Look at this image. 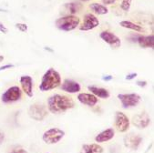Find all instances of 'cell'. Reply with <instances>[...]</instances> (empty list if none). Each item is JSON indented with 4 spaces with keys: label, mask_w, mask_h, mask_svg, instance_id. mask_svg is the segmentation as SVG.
I'll list each match as a JSON object with an SVG mask.
<instances>
[{
    "label": "cell",
    "mask_w": 154,
    "mask_h": 153,
    "mask_svg": "<svg viewBox=\"0 0 154 153\" xmlns=\"http://www.w3.org/2000/svg\"><path fill=\"white\" fill-rule=\"evenodd\" d=\"M75 107V102L72 98L60 95L54 94L48 99V110L53 114L63 113L69 109H71Z\"/></svg>",
    "instance_id": "1"
},
{
    "label": "cell",
    "mask_w": 154,
    "mask_h": 153,
    "mask_svg": "<svg viewBox=\"0 0 154 153\" xmlns=\"http://www.w3.org/2000/svg\"><path fill=\"white\" fill-rule=\"evenodd\" d=\"M61 85V77L60 74L54 69H48L41 78L39 84V89L42 92L49 91L56 87H60Z\"/></svg>",
    "instance_id": "2"
},
{
    "label": "cell",
    "mask_w": 154,
    "mask_h": 153,
    "mask_svg": "<svg viewBox=\"0 0 154 153\" xmlns=\"http://www.w3.org/2000/svg\"><path fill=\"white\" fill-rule=\"evenodd\" d=\"M80 19L76 16H64L57 18L55 21V25L57 29L61 31H72L79 26Z\"/></svg>",
    "instance_id": "3"
},
{
    "label": "cell",
    "mask_w": 154,
    "mask_h": 153,
    "mask_svg": "<svg viewBox=\"0 0 154 153\" xmlns=\"http://www.w3.org/2000/svg\"><path fill=\"white\" fill-rule=\"evenodd\" d=\"M65 136V131L57 129V128H52L48 130L47 131L44 132L42 136V139L46 144L52 145V144H57Z\"/></svg>",
    "instance_id": "4"
},
{
    "label": "cell",
    "mask_w": 154,
    "mask_h": 153,
    "mask_svg": "<svg viewBox=\"0 0 154 153\" xmlns=\"http://www.w3.org/2000/svg\"><path fill=\"white\" fill-rule=\"evenodd\" d=\"M22 97V91L18 86H13L8 88L5 92L2 94L1 100L3 103L8 104L12 102H16L20 100Z\"/></svg>",
    "instance_id": "5"
},
{
    "label": "cell",
    "mask_w": 154,
    "mask_h": 153,
    "mask_svg": "<svg viewBox=\"0 0 154 153\" xmlns=\"http://www.w3.org/2000/svg\"><path fill=\"white\" fill-rule=\"evenodd\" d=\"M118 99L121 102L123 109L133 108L139 105L141 100V98L139 94L130 93V94H119Z\"/></svg>",
    "instance_id": "6"
},
{
    "label": "cell",
    "mask_w": 154,
    "mask_h": 153,
    "mask_svg": "<svg viewBox=\"0 0 154 153\" xmlns=\"http://www.w3.org/2000/svg\"><path fill=\"white\" fill-rule=\"evenodd\" d=\"M28 115L36 121H41L48 116V109L43 104L35 103L29 107Z\"/></svg>",
    "instance_id": "7"
},
{
    "label": "cell",
    "mask_w": 154,
    "mask_h": 153,
    "mask_svg": "<svg viewBox=\"0 0 154 153\" xmlns=\"http://www.w3.org/2000/svg\"><path fill=\"white\" fill-rule=\"evenodd\" d=\"M115 128L119 132H126L130 128L129 118L120 111H117L115 114Z\"/></svg>",
    "instance_id": "8"
},
{
    "label": "cell",
    "mask_w": 154,
    "mask_h": 153,
    "mask_svg": "<svg viewBox=\"0 0 154 153\" xmlns=\"http://www.w3.org/2000/svg\"><path fill=\"white\" fill-rule=\"evenodd\" d=\"M99 25L100 21L97 18V17L91 13H88L84 16V19L81 26H79V29L81 31H88V30L94 29Z\"/></svg>",
    "instance_id": "9"
},
{
    "label": "cell",
    "mask_w": 154,
    "mask_h": 153,
    "mask_svg": "<svg viewBox=\"0 0 154 153\" xmlns=\"http://www.w3.org/2000/svg\"><path fill=\"white\" fill-rule=\"evenodd\" d=\"M100 37L104 42H106L108 45H109V47L111 48H119L121 46L120 38L109 31H102L100 34Z\"/></svg>",
    "instance_id": "10"
},
{
    "label": "cell",
    "mask_w": 154,
    "mask_h": 153,
    "mask_svg": "<svg viewBox=\"0 0 154 153\" xmlns=\"http://www.w3.org/2000/svg\"><path fill=\"white\" fill-rule=\"evenodd\" d=\"M20 85L22 87L23 92L29 98H32L34 95L33 91V78L28 76L25 75L20 78Z\"/></svg>",
    "instance_id": "11"
},
{
    "label": "cell",
    "mask_w": 154,
    "mask_h": 153,
    "mask_svg": "<svg viewBox=\"0 0 154 153\" xmlns=\"http://www.w3.org/2000/svg\"><path fill=\"white\" fill-rule=\"evenodd\" d=\"M131 121H132V124L138 129H145L150 123V118L148 115V113L144 111V112L135 115L132 118Z\"/></svg>",
    "instance_id": "12"
},
{
    "label": "cell",
    "mask_w": 154,
    "mask_h": 153,
    "mask_svg": "<svg viewBox=\"0 0 154 153\" xmlns=\"http://www.w3.org/2000/svg\"><path fill=\"white\" fill-rule=\"evenodd\" d=\"M123 142H124V145L126 148H129L132 150H137L140 143L142 142V138L139 135L131 133L124 137Z\"/></svg>",
    "instance_id": "13"
},
{
    "label": "cell",
    "mask_w": 154,
    "mask_h": 153,
    "mask_svg": "<svg viewBox=\"0 0 154 153\" xmlns=\"http://www.w3.org/2000/svg\"><path fill=\"white\" fill-rule=\"evenodd\" d=\"M60 89L62 91H65L67 93H70V94H74V93H78L80 91L81 87L80 85L71 79H65L63 81V83L60 85Z\"/></svg>",
    "instance_id": "14"
},
{
    "label": "cell",
    "mask_w": 154,
    "mask_h": 153,
    "mask_svg": "<svg viewBox=\"0 0 154 153\" xmlns=\"http://www.w3.org/2000/svg\"><path fill=\"white\" fill-rule=\"evenodd\" d=\"M78 100L84 104V105H87L88 107H94L98 101H99V99L94 96L93 94H89V93H79L78 95Z\"/></svg>",
    "instance_id": "15"
},
{
    "label": "cell",
    "mask_w": 154,
    "mask_h": 153,
    "mask_svg": "<svg viewBox=\"0 0 154 153\" xmlns=\"http://www.w3.org/2000/svg\"><path fill=\"white\" fill-rule=\"evenodd\" d=\"M88 89L91 92V94H93L97 98L102 99H107L109 98L110 94L109 92V90L103 87H99L96 86H88Z\"/></svg>",
    "instance_id": "16"
},
{
    "label": "cell",
    "mask_w": 154,
    "mask_h": 153,
    "mask_svg": "<svg viewBox=\"0 0 154 153\" xmlns=\"http://www.w3.org/2000/svg\"><path fill=\"white\" fill-rule=\"evenodd\" d=\"M115 136V131L113 129H107L103 131H101L100 133H99L96 137H95V140L98 143H103L106 141L110 140L111 139H113Z\"/></svg>",
    "instance_id": "17"
},
{
    "label": "cell",
    "mask_w": 154,
    "mask_h": 153,
    "mask_svg": "<svg viewBox=\"0 0 154 153\" xmlns=\"http://www.w3.org/2000/svg\"><path fill=\"white\" fill-rule=\"evenodd\" d=\"M139 46L142 48H153L154 47V37L150 36H140L137 39Z\"/></svg>",
    "instance_id": "18"
},
{
    "label": "cell",
    "mask_w": 154,
    "mask_h": 153,
    "mask_svg": "<svg viewBox=\"0 0 154 153\" xmlns=\"http://www.w3.org/2000/svg\"><path fill=\"white\" fill-rule=\"evenodd\" d=\"M79 153H103V148L97 143L84 144Z\"/></svg>",
    "instance_id": "19"
},
{
    "label": "cell",
    "mask_w": 154,
    "mask_h": 153,
    "mask_svg": "<svg viewBox=\"0 0 154 153\" xmlns=\"http://www.w3.org/2000/svg\"><path fill=\"white\" fill-rule=\"evenodd\" d=\"M64 9L67 11L66 16H74L77 12L81 9V5L79 3L72 2V3H66L64 5Z\"/></svg>",
    "instance_id": "20"
},
{
    "label": "cell",
    "mask_w": 154,
    "mask_h": 153,
    "mask_svg": "<svg viewBox=\"0 0 154 153\" xmlns=\"http://www.w3.org/2000/svg\"><path fill=\"white\" fill-rule=\"evenodd\" d=\"M119 26L124 27V28H128V29H131V30H134V31H137V32H141L142 31V27L131 21H128V20H123V21H120L119 22Z\"/></svg>",
    "instance_id": "21"
},
{
    "label": "cell",
    "mask_w": 154,
    "mask_h": 153,
    "mask_svg": "<svg viewBox=\"0 0 154 153\" xmlns=\"http://www.w3.org/2000/svg\"><path fill=\"white\" fill-rule=\"evenodd\" d=\"M89 8L95 14H98V15H106L109 13V9L105 6L100 5L99 3H92L90 4Z\"/></svg>",
    "instance_id": "22"
},
{
    "label": "cell",
    "mask_w": 154,
    "mask_h": 153,
    "mask_svg": "<svg viewBox=\"0 0 154 153\" xmlns=\"http://www.w3.org/2000/svg\"><path fill=\"white\" fill-rule=\"evenodd\" d=\"M132 0H122V2L120 4V8L123 11H129L131 6Z\"/></svg>",
    "instance_id": "23"
},
{
    "label": "cell",
    "mask_w": 154,
    "mask_h": 153,
    "mask_svg": "<svg viewBox=\"0 0 154 153\" xmlns=\"http://www.w3.org/2000/svg\"><path fill=\"white\" fill-rule=\"evenodd\" d=\"M16 27L21 32H26L27 31V26L26 24L24 23H17L16 24Z\"/></svg>",
    "instance_id": "24"
},
{
    "label": "cell",
    "mask_w": 154,
    "mask_h": 153,
    "mask_svg": "<svg viewBox=\"0 0 154 153\" xmlns=\"http://www.w3.org/2000/svg\"><path fill=\"white\" fill-rule=\"evenodd\" d=\"M0 32L3 33V34H8V29L6 27V26L0 22Z\"/></svg>",
    "instance_id": "25"
},
{
    "label": "cell",
    "mask_w": 154,
    "mask_h": 153,
    "mask_svg": "<svg viewBox=\"0 0 154 153\" xmlns=\"http://www.w3.org/2000/svg\"><path fill=\"white\" fill-rule=\"evenodd\" d=\"M10 153H28L26 149L24 148H14L11 150Z\"/></svg>",
    "instance_id": "26"
},
{
    "label": "cell",
    "mask_w": 154,
    "mask_h": 153,
    "mask_svg": "<svg viewBox=\"0 0 154 153\" xmlns=\"http://www.w3.org/2000/svg\"><path fill=\"white\" fill-rule=\"evenodd\" d=\"M137 76H138V74L135 73V72L130 73V74H128V75L126 76L125 79H126V80H132V79H134L135 78H137Z\"/></svg>",
    "instance_id": "27"
},
{
    "label": "cell",
    "mask_w": 154,
    "mask_h": 153,
    "mask_svg": "<svg viewBox=\"0 0 154 153\" xmlns=\"http://www.w3.org/2000/svg\"><path fill=\"white\" fill-rule=\"evenodd\" d=\"M136 84H137L139 87H146V86H147L148 82H147V81H145V80H138V81L136 82Z\"/></svg>",
    "instance_id": "28"
},
{
    "label": "cell",
    "mask_w": 154,
    "mask_h": 153,
    "mask_svg": "<svg viewBox=\"0 0 154 153\" xmlns=\"http://www.w3.org/2000/svg\"><path fill=\"white\" fill-rule=\"evenodd\" d=\"M15 66L12 65V64H8V65H5V66H2V67H0V71H4L8 69H12L14 68Z\"/></svg>",
    "instance_id": "29"
},
{
    "label": "cell",
    "mask_w": 154,
    "mask_h": 153,
    "mask_svg": "<svg viewBox=\"0 0 154 153\" xmlns=\"http://www.w3.org/2000/svg\"><path fill=\"white\" fill-rule=\"evenodd\" d=\"M113 79V77L112 76H110V75H108V76H103L102 77V80L103 81H111Z\"/></svg>",
    "instance_id": "30"
},
{
    "label": "cell",
    "mask_w": 154,
    "mask_h": 153,
    "mask_svg": "<svg viewBox=\"0 0 154 153\" xmlns=\"http://www.w3.org/2000/svg\"><path fill=\"white\" fill-rule=\"evenodd\" d=\"M116 1L117 0H102L103 4H105V5H111V4L115 3Z\"/></svg>",
    "instance_id": "31"
},
{
    "label": "cell",
    "mask_w": 154,
    "mask_h": 153,
    "mask_svg": "<svg viewBox=\"0 0 154 153\" xmlns=\"http://www.w3.org/2000/svg\"><path fill=\"white\" fill-rule=\"evenodd\" d=\"M4 140H5V134L0 130V145H2Z\"/></svg>",
    "instance_id": "32"
},
{
    "label": "cell",
    "mask_w": 154,
    "mask_h": 153,
    "mask_svg": "<svg viewBox=\"0 0 154 153\" xmlns=\"http://www.w3.org/2000/svg\"><path fill=\"white\" fill-rule=\"evenodd\" d=\"M4 60V57L3 56H0V62H1V61H3Z\"/></svg>",
    "instance_id": "33"
},
{
    "label": "cell",
    "mask_w": 154,
    "mask_h": 153,
    "mask_svg": "<svg viewBox=\"0 0 154 153\" xmlns=\"http://www.w3.org/2000/svg\"><path fill=\"white\" fill-rule=\"evenodd\" d=\"M81 1H83V2H87V1H89V0H81Z\"/></svg>",
    "instance_id": "34"
}]
</instances>
